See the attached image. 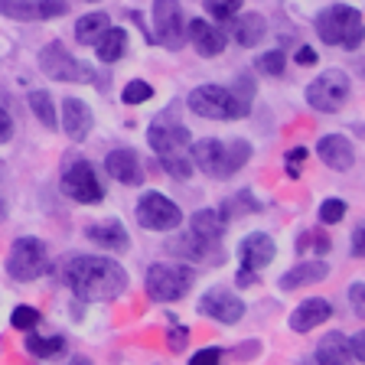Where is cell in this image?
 <instances>
[{
	"label": "cell",
	"instance_id": "obj_12",
	"mask_svg": "<svg viewBox=\"0 0 365 365\" xmlns=\"http://www.w3.org/2000/svg\"><path fill=\"white\" fill-rule=\"evenodd\" d=\"M199 313L209 317V319H215V323L232 327V323H238V319L245 317V300L238 294H232V290H225V287H212V290H205V294L199 297Z\"/></svg>",
	"mask_w": 365,
	"mask_h": 365
},
{
	"label": "cell",
	"instance_id": "obj_11",
	"mask_svg": "<svg viewBox=\"0 0 365 365\" xmlns=\"http://www.w3.org/2000/svg\"><path fill=\"white\" fill-rule=\"evenodd\" d=\"M153 39L163 49H182L186 43V20H182L180 0H153Z\"/></svg>",
	"mask_w": 365,
	"mask_h": 365
},
{
	"label": "cell",
	"instance_id": "obj_9",
	"mask_svg": "<svg viewBox=\"0 0 365 365\" xmlns=\"http://www.w3.org/2000/svg\"><path fill=\"white\" fill-rule=\"evenodd\" d=\"M186 105H190L192 114L209 118V121H235L238 118V108L225 85H199V88L190 91Z\"/></svg>",
	"mask_w": 365,
	"mask_h": 365
},
{
	"label": "cell",
	"instance_id": "obj_49",
	"mask_svg": "<svg viewBox=\"0 0 365 365\" xmlns=\"http://www.w3.org/2000/svg\"><path fill=\"white\" fill-rule=\"evenodd\" d=\"M7 219V205H4V199H0V222Z\"/></svg>",
	"mask_w": 365,
	"mask_h": 365
},
{
	"label": "cell",
	"instance_id": "obj_7",
	"mask_svg": "<svg viewBox=\"0 0 365 365\" xmlns=\"http://www.w3.org/2000/svg\"><path fill=\"white\" fill-rule=\"evenodd\" d=\"M62 192L82 205H95L105 199V186L85 157H68V163L62 167Z\"/></svg>",
	"mask_w": 365,
	"mask_h": 365
},
{
	"label": "cell",
	"instance_id": "obj_38",
	"mask_svg": "<svg viewBox=\"0 0 365 365\" xmlns=\"http://www.w3.org/2000/svg\"><path fill=\"white\" fill-rule=\"evenodd\" d=\"M10 323H14V329H33L39 323V310L36 307H14V313H10Z\"/></svg>",
	"mask_w": 365,
	"mask_h": 365
},
{
	"label": "cell",
	"instance_id": "obj_2",
	"mask_svg": "<svg viewBox=\"0 0 365 365\" xmlns=\"http://www.w3.org/2000/svg\"><path fill=\"white\" fill-rule=\"evenodd\" d=\"M190 160H192V167L202 170L205 176L228 180V176H235L251 160V144L242 140V137L232 140V144H222L215 137H202V140H196L190 147Z\"/></svg>",
	"mask_w": 365,
	"mask_h": 365
},
{
	"label": "cell",
	"instance_id": "obj_25",
	"mask_svg": "<svg viewBox=\"0 0 365 365\" xmlns=\"http://www.w3.org/2000/svg\"><path fill=\"white\" fill-rule=\"evenodd\" d=\"M225 225L228 222L222 219L219 209H199V212H192V219H190L192 235L202 238V242H212V245H222V238H225Z\"/></svg>",
	"mask_w": 365,
	"mask_h": 365
},
{
	"label": "cell",
	"instance_id": "obj_24",
	"mask_svg": "<svg viewBox=\"0 0 365 365\" xmlns=\"http://www.w3.org/2000/svg\"><path fill=\"white\" fill-rule=\"evenodd\" d=\"M232 36H235L238 46H258L261 39L267 36V20L261 14H235L232 16Z\"/></svg>",
	"mask_w": 365,
	"mask_h": 365
},
{
	"label": "cell",
	"instance_id": "obj_45",
	"mask_svg": "<svg viewBox=\"0 0 365 365\" xmlns=\"http://www.w3.org/2000/svg\"><path fill=\"white\" fill-rule=\"evenodd\" d=\"M352 255H356V258H365V222L352 232Z\"/></svg>",
	"mask_w": 365,
	"mask_h": 365
},
{
	"label": "cell",
	"instance_id": "obj_14",
	"mask_svg": "<svg viewBox=\"0 0 365 365\" xmlns=\"http://www.w3.org/2000/svg\"><path fill=\"white\" fill-rule=\"evenodd\" d=\"M0 14L7 20L33 23V20H56L68 14L66 0H0Z\"/></svg>",
	"mask_w": 365,
	"mask_h": 365
},
{
	"label": "cell",
	"instance_id": "obj_33",
	"mask_svg": "<svg viewBox=\"0 0 365 365\" xmlns=\"http://www.w3.org/2000/svg\"><path fill=\"white\" fill-rule=\"evenodd\" d=\"M160 167L167 170L170 176H173V180H190L192 176V160H190V153L186 150H176V153H163V157H160Z\"/></svg>",
	"mask_w": 365,
	"mask_h": 365
},
{
	"label": "cell",
	"instance_id": "obj_16",
	"mask_svg": "<svg viewBox=\"0 0 365 365\" xmlns=\"http://www.w3.org/2000/svg\"><path fill=\"white\" fill-rule=\"evenodd\" d=\"M317 157L323 160L329 170H336V173H346V170H352V163H356V147H352L349 137L327 134V137H319Z\"/></svg>",
	"mask_w": 365,
	"mask_h": 365
},
{
	"label": "cell",
	"instance_id": "obj_26",
	"mask_svg": "<svg viewBox=\"0 0 365 365\" xmlns=\"http://www.w3.org/2000/svg\"><path fill=\"white\" fill-rule=\"evenodd\" d=\"M317 365H352L349 339L342 333H327L317 342Z\"/></svg>",
	"mask_w": 365,
	"mask_h": 365
},
{
	"label": "cell",
	"instance_id": "obj_19",
	"mask_svg": "<svg viewBox=\"0 0 365 365\" xmlns=\"http://www.w3.org/2000/svg\"><path fill=\"white\" fill-rule=\"evenodd\" d=\"M186 39L196 46V53L205 56V59L222 56V49H225V33H222L219 26H212V23H205V20L186 23Z\"/></svg>",
	"mask_w": 365,
	"mask_h": 365
},
{
	"label": "cell",
	"instance_id": "obj_5",
	"mask_svg": "<svg viewBox=\"0 0 365 365\" xmlns=\"http://www.w3.org/2000/svg\"><path fill=\"white\" fill-rule=\"evenodd\" d=\"M349 91H352L349 76H346L342 68H327V72H319V76L307 85V105H310L313 111L336 114L346 105Z\"/></svg>",
	"mask_w": 365,
	"mask_h": 365
},
{
	"label": "cell",
	"instance_id": "obj_42",
	"mask_svg": "<svg viewBox=\"0 0 365 365\" xmlns=\"http://www.w3.org/2000/svg\"><path fill=\"white\" fill-rule=\"evenodd\" d=\"M349 304H352V310H356L359 317H365V281H359V284H352L349 287Z\"/></svg>",
	"mask_w": 365,
	"mask_h": 365
},
{
	"label": "cell",
	"instance_id": "obj_10",
	"mask_svg": "<svg viewBox=\"0 0 365 365\" xmlns=\"http://www.w3.org/2000/svg\"><path fill=\"white\" fill-rule=\"evenodd\" d=\"M137 222L147 232H170V228L182 225V212L173 199H167L163 192H144L137 199Z\"/></svg>",
	"mask_w": 365,
	"mask_h": 365
},
{
	"label": "cell",
	"instance_id": "obj_3",
	"mask_svg": "<svg viewBox=\"0 0 365 365\" xmlns=\"http://www.w3.org/2000/svg\"><path fill=\"white\" fill-rule=\"evenodd\" d=\"M317 36L327 46L359 49L365 43V16L349 4H333L317 14Z\"/></svg>",
	"mask_w": 365,
	"mask_h": 365
},
{
	"label": "cell",
	"instance_id": "obj_21",
	"mask_svg": "<svg viewBox=\"0 0 365 365\" xmlns=\"http://www.w3.org/2000/svg\"><path fill=\"white\" fill-rule=\"evenodd\" d=\"M91 124H95L91 108L85 105L82 98H66L62 101V128H66V134L72 137V140H85V137L91 134Z\"/></svg>",
	"mask_w": 365,
	"mask_h": 365
},
{
	"label": "cell",
	"instance_id": "obj_8",
	"mask_svg": "<svg viewBox=\"0 0 365 365\" xmlns=\"http://www.w3.org/2000/svg\"><path fill=\"white\" fill-rule=\"evenodd\" d=\"M39 68L53 82H95V72L88 66H82L59 39H53V43H46L39 49Z\"/></svg>",
	"mask_w": 365,
	"mask_h": 365
},
{
	"label": "cell",
	"instance_id": "obj_48",
	"mask_svg": "<svg viewBox=\"0 0 365 365\" xmlns=\"http://www.w3.org/2000/svg\"><path fill=\"white\" fill-rule=\"evenodd\" d=\"M72 365H91V359H85V356H76V359H72Z\"/></svg>",
	"mask_w": 365,
	"mask_h": 365
},
{
	"label": "cell",
	"instance_id": "obj_36",
	"mask_svg": "<svg viewBox=\"0 0 365 365\" xmlns=\"http://www.w3.org/2000/svg\"><path fill=\"white\" fill-rule=\"evenodd\" d=\"M255 66H258V72H264V76H281L284 66H287V56H284L281 49H271V53L258 56Z\"/></svg>",
	"mask_w": 365,
	"mask_h": 365
},
{
	"label": "cell",
	"instance_id": "obj_29",
	"mask_svg": "<svg viewBox=\"0 0 365 365\" xmlns=\"http://www.w3.org/2000/svg\"><path fill=\"white\" fill-rule=\"evenodd\" d=\"M222 219L232 222V219H242V215H255L261 212V202L255 196H251V190H238L235 196H228L225 202H222Z\"/></svg>",
	"mask_w": 365,
	"mask_h": 365
},
{
	"label": "cell",
	"instance_id": "obj_30",
	"mask_svg": "<svg viewBox=\"0 0 365 365\" xmlns=\"http://www.w3.org/2000/svg\"><path fill=\"white\" fill-rule=\"evenodd\" d=\"M30 111L36 114V121L43 124L46 130H56V124H59V118H56V105H53V95L49 91H43V88H36V91H30Z\"/></svg>",
	"mask_w": 365,
	"mask_h": 365
},
{
	"label": "cell",
	"instance_id": "obj_15",
	"mask_svg": "<svg viewBox=\"0 0 365 365\" xmlns=\"http://www.w3.org/2000/svg\"><path fill=\"white\" fill-rule=\"evenodd\" d=\"M274 255H277V245H274V238L264 235V232H255V235L242 238V245H238L242 271H264L274 261Z\"/></svg>",
	"mask_w": 365,
	"mask_h": 365
},
{
	"label": "cell",
	"instance_id": "obj_43",
	"mask_svg": "<svg viewBox=\"0 0 365 365\" xmlns=\"http://www.w3.org/2000/svg\"><path fill=\"white\" fill-rule=\"evenodd\" d=\"M190 365H222V349H199Z\"/></svg>",
	"mask_w": 365,
	"mask_h": 365
},
{
	"label": "cell",
	"instance_id": "obj_28",
	"mask_svg": "<svg viewBox=\"0 0 365 365\" xmlns=\"http://www.w3.org/2000/svg\"><path fill=\"white\" fill-rule=\"evenodd\" d=\"M111 26V20H108V14H101V10H95V14H85L78 16L76 23V39L78 46H95L101 39V33Z\"/></svg>",
	"mask_w": 365,
	"mask_h": 365
},
{
	"label": "cell",
	"instance_id": "obj_35",
	"mask_svg": "<svg viewBox=\"0 0 365 365\" xmlns=\"http://www.w3.org/2000/svg\"><path fill=\"white\" fill-rule=\"evenodd\" d=\"M205 10H209V16L219 23H228L232 16L242 10V0H205Z\"/></svg>",
	"mask_w": 365,
	"mask_h": 365
},
{
	"label": "cell",
	"instance_id": "obj_17",
	"mask_svg": "<svg viewBox=\"0 0 365 365\" xmlns=\"http://www.w3.org/2000/svg\"><path fill=\"white\" fill-rule=\"evenodd\" d=\"M105 170L111 180L124 182V186H140L144 182V167H140V157H137L130 147H118L105 157Z\"/></svg>",
	"mask_w": 365,
	"mask_h": 365
},
{
	"label": "cell",
	"instance_id": "obj_32",
	"mask_svg": "<svg viewBox=\"0 0 365 365\" xmlns=\"http://www.w3.org/2000/svg\"><path fill=\"white\" fill-rule=\"evenodd\" d=\"M232 101L238 108V118H248L251 114V105H255V78L251 76H238L235 85H232Z\"/></svg>",
	"mask_w": 365,
	"mask_h": 365
},
{
	"label": "cell",
	"instance_id": "obj_44",
	"mask_svg": "<svg viewBox=\"0 0 365 365\" xmlns=\"http://www.w3.org/2000/svg\"><path fill=\"white\" fill-rule=\"evenodd\" d=\"M10 137H14V121H10L7 108H0V144H7Z\"/></svg>",
	"mask_w": 365,
	"mask_h": 365
},
{
	"label": "cell",
	"instance_id": "obj_37",
	"mask_svg": "<svg viewBox=\"0 0 365 365\" xmlns=\"http://www.w3.org/2000/svg\"><path fill=\"white\" fill-rule=\"evenodd\" d=\"M346 212H349V205L342 202V199H323V202H319V222H327V225L342 222Z\"/></svg>",
	"mask_w": 365,
	"mask_h": 365
},
{
	"label": "cell",
	"instance_id": "obj_46",
	"mask_svg": "<svg viewBox=\"0 0 365 365\" xmlns=\"http://www.w3.org/2000/svg\"><path fill=\"white\" fill-rule=\"evenodd\" d=\"M349 349H352V359L365 362V329H362V333H356V336L349 339Z\"/></svg>",
	"mask_w": 365,
	"mask_h": 365
},
{
	"label": "cell",
	"instance_id": "obj_1",
	"mask_svg": "<svg viewBox=\"0 0 365 365\" xmlns=\"http://www.w3.org/2000/svg\"><path fill=\"white\" fill-rule=\"evenodd\" d=\"M62 281L78 300H118L128 290V271L101 255H72L62 261Z\"/></svg>",
	"mask_w": 365,
	"mask_h": 365
},
{
	"label": "cell",
	"instance_id": "obj_27",
	"mask_svg": "<svg viewBox=\"0 0 365 365\" xmlns=\"http://www.w3.org/2000/svg\"><path fill=\"white\" fill-rule=\"evenodd\" d=\"M95 53H98L101 62H118L124 53H128V30L108 26V30L101 33V39L95 43Z\"/></svg>",
	"mask_w": 365,
	"mask_h": 365
},
{
	"label": "cell",
	"instance_id": "obj_39",
	"mask_svg": "<svg viewBox=\"0 0 365 365\" xmlns=\"http://www.w3.org/2000/svg\"><path fill=\"white\" fill-rule=\"evenodd\" d=\"M304 160H307V147H294V150L284 153V170H287L290 180H297V176H300V170H304Z\"/></svg>",
	"mask_w": 365,
	"mask_h": 365
},
{
	"label": "cell",
	"instance_id": "obj_6",
	"mask_svg": "<svg viewBox=\"0 0 365 365\" xmlns=\"http://www.w3.org/2000/svg\"><path fill=\"white\" fill-rule=\"evenodd\" d=\"M49 271V255H46V245L39 238L26 235V238H16L14 248L7 255V274L14 281L20 284H30L36 277Z\"/></svg>",
	"mask_w": 365,
	"mask_h": 365
},
{
	"label": "cell",
	"instance_id": "obj_4",
	"mask_svg": "<svg viewBox=\"0 0 365 365\" xmlns=\"http://www.w3.org/2000/svg\"><path fill=\"white\" fill-rule=\"evenodd\" d=\"M196 284V271L190 264H150L144 277L147 297L157 304H173L190 294V287Z\"/></svg>",
	"mask_w": 365,
	"mask_h": 365
},
{
	"label": "cell",
	"instance_id": "obj_47",
	"mask_svg": "<svg viewBox=\"0 0 365 365\" xmlns=\"http://www.w3.org/2000/svg\"><path fill=\"white\" fill-rule=\"evenodd\" d=\"M317 59H319V56H317V49H313V46H300V49H297V62H300V66H313Z\"/></svg>",
	"mask_w": 365,
	"mask_h": 365
},
{
	"label": "cell",
	"instance_id": "obj_22",
	"mask_svg": "<svg viewBox=\"0 0 365 365\" xmlns=\"http://www.w3.org/2000/svg\"><path fill=\"white\" fill-rule=\"evenodd\" d=\"M85 238H91V242L98 245V248H105V251H118V255L130 248L128 228H124L121 222H114V219H108V222H95V225H88V228H85Z\"/></svg>",
	"mask_w": 365,
	"mask_h": 365
},
{
	"label": "cell",
	"instance_id": "obj_31",
	"mask_svg": "<svg viewBox=\"0 0 365 365\" xmlns=\"http://www.w3.org/2000/svg\"><path fill=\"white\" fill-rule=\"evenodd\" d=\"M23 346H26V352L36 356V359H53L66 349V339H62V336H49V339H46V336L30 333L26 339H23Z\"/></svg>",
	"mask_w": 365,
	"mask_h": 365
},
{
	"label": "cell",
	"instance_id": "obj_34",
	"mask_svg": "<svg viewBox=\"0 0 365 365\" xmlns=\"http://www.w3.org/2000/svg\"><path fill=\"white\" fill-rule=\"evenodd\" d=\"M150 98H153V85L144 82V78H134V82H128V85H124V91H121V101H124V105H144V101H150Z\"/></svg>",
	"mask_w": 365,
	"mask_h": 365
},
{
	"label": "cell",
	"instance_id": "obj_20",
	"mask_svg": "<svg viewBox=\"0 0 365 365\" xmlns=\"http://www.w3.org/2000/svg\"><path fill=\"white\" fill-rule=\"evenodd\" d=\"M329 317H333L329 300H323V297H310V300H304V304L290 313V329H294V333H310V329L323 327Z\"/></svg>",
	"mask_w": 365,
	"mask_h": 365
},
{
	"label": "cell",
	"instance_id": "obj_41",
	"mask_svg": "<svg viewBox=\"0 0 365 365\" xmlns=\"http://www.w3.org/2000/svg\"><path fill=\"white\" fill-rule=\"evenodd\" d=\"M186 339H190V329H186V327H170L167 346H170L173 352H182V349H186Z\"/></svg>",
	"mask_w": 365,
	"mask_h": 365
},
{
	"label": "cell",
	"instance_id": "obj_13",
	"mask_svg": "<svg viewBox=\"0 0 365 365\" xmlns=\"http://www.w3.org/2000/svg\"><path fill=\"white\" fill-rule=\"evenodd\" d=\"M190 130H186V124L173 121V114H160L157 121L150 124V130H147V144L153 147V153L157 157H163V153H176V150H186L190 147Z\"/></svg>",
	"mask_w": 365,
	"mask_h": 365
},
{
	"label": "cell",
	"instance_id": "obj_18",
	"mask_svg": "<svg viewBox=\"0 0 365 365\" xmlns=\"http://www.w3.org/2000/svg\"><path fill=\"white\" fill-rule=\"evenodd\" d=\"M173 255H180L182 261H212V264H222L225 261V251H222V245H212V242H202V238H196L190 232V235H180L176 242L167 245Z\"/></svg>",
	"mask_w": 365,
	"mask_h": 365
},
{
	"label": "cell",
	"instance_id": "obj_23",
	"mask_svg": "<svg viewBox=\"0 0 365 365\" xmlns=\"http://www.w3.org/2000/svg\"><path fill=\"white\" fill-rule=\"evenodd\" d=\"M327 274H329L327 261H319V258L317 261H300V264H294L281 281H277V287L281 290H300V287H310V284H319Z\"/></svg>",
	"mask_w": 365,
	"mask_h": 365
},
{
	"label": "cell",
	"instance_id": "obj_40",
	"mask_svg": "<svg viewBox=\"0 0 365 365\" xmlns=\"http://www.w3.org/2000/svg\"><path fill=\"white\" fill-rule=\"evenodd\" d=\"M317 248L319 255H323V251H329V235L327 232H304V235H300V245H297V248L304 251V248Z\"/></svg>",
	"mask_w": 365,
	"mask_h": 365
}]
</instances>
